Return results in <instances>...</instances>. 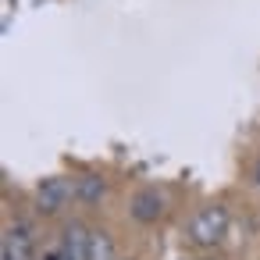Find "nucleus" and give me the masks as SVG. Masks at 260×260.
<instances>
[{"label":"nucleus","mask_w":260,"mask_h":260,"mask_svg":"<svg viewBox=\"0 0 260 260\" xmlns=\"http://www.w3.org/2000/svg\"><path fill=\"white\" fill-rule=\"evenodd\" d=\"M224 228H228V214H224V207H217V203L196 210L192 221H189V235H192L196 246H217V242L224 239Z\"/></svg>","instance_id":"obj_1"},{"label":"nucleus","mask_w":260,"mask_h":260,"mask_svg":"<svg viewBox=\"0 0 260 260\" xmlns=\"http://www.w3.org/2000/svg\"><path fill=\"white\" fill-rule=\"evenodd\" d=\"M0 260H36V239L29 224H11L0 239Z\"/></svg>","instance_id":"obj_2"},{"label":"nucleus","mask_w":260,"mask_h":260,"mask_svg":"<svg viewBox=\"0 0 260 260\" xmlns=\"http://www.w3.org/2000/svg\"><path fill=\"white\" fill-rule=\"evenodd\" d=\"M75 196V189L64 182V178H43L36 185V210L40 214H57L68 207V200Z\"/></svg>","instance_id":"obj_3"},{"label":"nucleus","mask_w":260,"mask_h":260,"mask_svg":"<svg viewBox=\"0 0 260 260\" xmlns=\"http://www.w3.org/2000/svg\"><path fill=\"white\" fill-rule=\"evenodd\" d=\"M61 253H64V260H89V232L82 228V224H64V232H61Z\"/></svg>","instance_id":"obj_4"},{"label":"nucleus","mask_w":260,"mask_h":260,"mask_svg":"<svg viewBox=\"0 0 260 260\" xmlns=\"http://www.w3.org/2000/svg\"><path fill=\"white\" fill-rule=\"evenodd\" d=\"M160 210H164V200H160L153 189H143V192L132 196V217H136V221H157Z\"/></svg>","instance_id":"obj_5"},{"label":"nucleus","mask_w":260,"mask_h":260,"mask_svg":"<svg viewBox=\"0 0 260 260\" xmlns=\"http://www.w3.org/2000/svg\"><path fill=\"white\" fill-rule=\"evenodd\" d=\"M75 196H79L82 203H100V196H104V178H100V175H82V178L75 182Z\"/></svg>","instance_id":"obj_6"},{"label":"nucleus","mask_w":260,"mask_h":260,"mask_svg":"<svg viewBox=\"0 0 260 260\" xmlns=\"http://www.w3.org/2000/svg\"><path fill=\"white\" fill-rule=\"evenodd\" d=\"M89 260H114V242L107 232H89Z\"/></svg>","instance_id":"obj_7"},{"label":"nucleus","mask_w":260,"mask_h":260,"mask_svg":"<svg viewBox=\"0 0 260 260\" xmlns=\"http://www.w3.org/2000/svg\"><path fill=\"white\" fill-rule=\"evenodd\" d=\"M253 182H256V185H260V160H256V164H253Z\"/></svg>","instance_id":"obj_8"}]
</instances>
